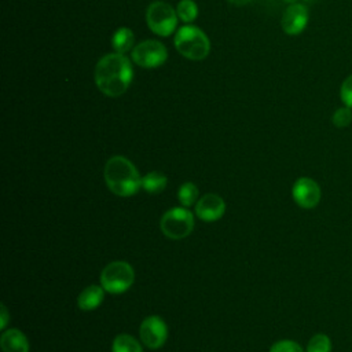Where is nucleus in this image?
<instances>
[{"label": "nucleus", "instance_id": "f257e3e1", "mask_svg": "<svg viewBox=\"0 0 352 352\" xmlns=\"http://www.w3.org/2000/svg\"><path fill=\"white\" fill-rule=\"evenodd\" d=\"M133 70L124 54H106L95 67V84L102 94L110 98L121 96L129 87Z\"/></svg>", "mask_w": 352, "mask_h": 352}, {"label": "nucleus", "instance_id": "f03ea898", "mask_svg": "<svg viewBox=\"0 0 352 352\" xmlns=\"http://www.w3.org/2000/svg\"><path fill=\"white\" fill-rule=\"evenodd\" d=\"M104 182L109 190L118 197H131L142 187L136 166L122 155H114L106 162Z\"/></svg>", "mask_w": 352, "mask_h": 352}, {"label": "nucleus", "instance_id": "7ed1b4c3", "mask_svg": "<svg viewBox=\"0 0 352 352\" xmlns=\"http://www.w3.org/2000/svg\"><path fill=\"white\" fill-rule=\"evenodd\" d=\"M173 41L177 52L191 60H202L210 52L209 37L194 25L182 26L176 32Z\"/></svg>", "mask_w": 352, "mask_h": 352}, {"label": "nucleus", "instance_id": "20e7f679", "mask_svg": "<svg viewBox=\"0 0 352 352\" xmlns=\"http://www.w3.org/2000/svg\"><path fill=\"white\" fill-rule=\"evenodd\" d=\"M133 280V268L125 261H113L107 264L100 274L102 287L111 294L126 292L132 286Z\"/></svg>", "mask_w": 352, "mask_h": 352}, {"label": "nucleus", "instance_id": "39448f33", "mask_svg": "<svg viewBox=\"0 0 352 352\" xmlns=\"http://www.w3.org/2000/svg\"><path fill=\"white\" fill-rule=\"evenodd\" d=\"M146 21L151 32L158 36H170L177 23V14L173 7L165 1H153L146 11Z\"/></svg>", "mask_w": 352, "mask_h": 352}, {"label": "nucleus", "instance_id": "423d86ee", "mask_svg": "<svg viewBox=\"0 0 352 352\" xmlns=\"http://www.w3.org/2000/svg\"><path fill=\"white\" fill-rule=\"evenodd\" d=\"M161 231L170 239H183L194 228V216L186 208H172L164 213L160 221Z\"/></svg>", "mask_w": 352, "mask_h": 352}, {"label": "nucleus", "instance_id": "0eeeda50", "mask_svg": "<svg viewBox=\"0 0 352 352\" xmlns=\"http://www.w3.org/2000/svg\"><path fill=\"white\" fill-rule=\"evenodd\" d=\"M168 59L166 47L157 40H144L132 48V60L146 69H154Z\"/></svg>", "mask_w": 352, "mask_h": 352}, {"label": "nucleus", "instance_id": "6e6552de", "mask_svg": "<svg viewBox=\"0 0 352 352\" xmlns=\"http://www.w3.org/2000/svg\"><path fill=\"white\" fill-rule=\"evenodd\" d=\"M139 336L142 342L150 349L161 348L168 337L166 323L160 316H148L146 318L139 329Z\"/></svg>", "mask_w": 352, "mask_h": 352}, {"label": "nucleus", "instance_id": "1a4fd4ad", "mask_svg": "<svg viewBox=\"0 0 352 352\" xmlns=\"http://www.w3.org/2000/svg\"><path fill=\"white\" fill-rule=\"evenodd\" d=\"M308 19H309V12L307 6L302 3H294V4H289V7L283 11L280 26L286 34L297 36L305 29Z\"/></svg>", "mask_w": 352, "mask_h": 352}, {"label": "nucleus", "instance_id": "9d476101", "mask_svg": "<svg viewBox=\"0 0 352 352\" xmlns=\"http://www.w3.org/2000/svg\"><path fill=\"white\" fill-rule=\"evenodd\" d=\"M292 194L296 204L305 209L315 208L320 199V188L318 183L309 177H300L296 180Z\"/></svg>", "mask_w": 352, "mask_h": 352}, {"label": "nucleus", "instance_id": "9b49d317", "mask_svg": "<svg viewBox=\"0 0 352 352\" xmlns=\"http://www.w3.org/2000/svg\"><path fill=\"white\" fill-rule=\"evenodd\" d=\"M226 210L224 199L217 194H205L195 204V214L204 221L219 220Z\"/></svg>", "mask_w": 352, "mask_h": 352}, {"label": "nucleus", "instance_id": "f8f14e48", "mask_svg": "<svg viewBox=\"0 0 352 352\" xmlns=\"http://www.w3.org/2000/svg\"><path fill=\"white\" fill-rule=\"evenodd\" d=\"M3 352H29L28 338L18 329H8L0 337Z\"/></svg>", "mask_w": 352, "mask_h": 352}, {"label": "nucleus", "instance_id": "ddd939ff", "mask_svg": "<svg viewBox=\"0 0 352 352\" xmlns=\"http://www.w3.org/2000/svg\"><path fill=\"white\" fill-rule=\"evenodd\" d=\"M104 289L98 285H91L85 287L77 297V305L82 311H92L98 308L104 297Z\"/></svg>", "mask_w": 352, "mask_h": 352}, {"label": "nucleus", "instance_id": "4468645a", "mask_svg": "<svg viewBox=\"0 0 352 352\" xmlns=\"http://www.w3.org/2000/svg\"><path fill=\"white\" fill-rule=\"evenodd\" d=\"M135 41L133 32L129 28H118L111 36V45L116 52L125 54L128 52Z\"/></svg>", "mask_w": 352, "mask_h": 352}, {"label": "nucleus", "instance_id": "2eb2a0df", "mask_svg": "<svg viewBox=\"0 0 352 352\" xmlns=\"http://www.w3.org/2000/svg\"><path fill=\"white\" fill-rule=\"evenodd\" d=\"M166 176L160 172H150L142 177V188L148 194H158L166 187Z\"/></svg>", "mask_w": 352, "mask_h": 352}, {"label": "nucleus", "instance_id": "dca6fc26", "mask_svg": "<svg viewBox=\"0 0 352 352\" xmlns=\"http://www.w3.org/2000/svg\"><path fill=\"white\" fill-rule=\"evenodd\" d=\"M113 352H143L140 344L129 334H118L113 341Z\"/></svg>", "mask_w": 352, "mask_h": 352}, {"label": "nucleus", "instance_id": "f3484780", "mask_svg": "<svg viewBox=\"0 0 352 352\" xmlns=\"http://www.w3.org/2000/svg\"><path fill=\"white\" fill-rule=\"evenodd\" d=\"M176 14L183 22H192L198 16V6L194 0H180L176 7Z\"/></svg>", "mask_w": 352, "mask_h": 352}, {"label": "nucleus", "instance_id": "a211bd4d", "mask_svg": "<svg viewBox=\"0 0 352 352\" xmlns=\"http://www.w3.org/2000/svg\"><path fill=\"white\" fill-rule=\"evenodd\" d=\"M198 187L191 183V182H186L180 186L179 188V192H177V198L180 201L182 205L184 206H190L192 204L197 202V198H198Z\"/></svg>", "mask_w": 352, "mask_h": 352}, {"label": "nucleus", "instance_id": "6ab92c4d", "mask_svg": "<svg viewBox=\"0 0 352 352\" xmlns=\"http://www.w3.org/2000/svg\"><path fill=\"white\" fill-rule=\"evenodd\" d=\"M331 342L326 334H316L314 336L307 346V352H330Z\"/></svg>", "mask_w": 352, "mask_h": 352}, {"label": "nucleus", "instance_id": "aec40b11", "mask_svg": "<svg viewBox=\"0 0 352 352\" xmlns=\"http://www.w3.org/2000/svg\"><path fill=\"white\" fill-rule=\"evenodd\" d=\"M331 121H333V124H334L337 128H345V126H348V125L352 122V109L348 107V106H342V107L337 109V110L333 113Z\"/></svg>", "mask_w": 352, "mask_h": 352}, {"label": "nucleus", "instance_id": "412c9836", "mask_svg": "<svg viewBox=\"0 0 352 352\" xmlns=\"http://www.w3.org/2000/svg\"><path fill=\"white\" fill-rule=\"evenodd\" d=\"M340 98L344 106L352 109V74H349L340 87Z\"/></svg>", "mask_w": 352, "mask_h": 352}, {"label": "nucleus", "instance_id": "4be33fe9", "mask_svg": "<svg viewBox=\"0 0 352 352\" xmlns=\"http://www.w3.org/2000/svg\"><path fill=\"white\" fill-rule=\"evenodd\" d=\"M270 352H302L301 346L294 342V341H290V340H282V341H278L275 342Z\"/></svg>", "mask_w": 352, "mask_h": 352}, {"label": "nucleus", "instance_id": "5701e85b", "mask_svg": "<svg viewBox=\"0 0 352 352\" xmlns=\"http://www.w3.org/2000/svg\"><path fill=\"white\" fill-rule=\"evenodd\" d=\"M0 318H1V320H0V329L4 330L6 326H7V323H8V319H10L8 311H7V308H6L4 304L0 305Z\"/></svg>", "mask_w": 352, "mask_h": 352}, {"label": "nucleus", "instance_id": "b1692460", "mask_svg": "<svg viewBox=\"0 0 352 352\" xmlns=\"http://www.w3.org/2000/svg\"><path fill=\"white\" fill-rule=\"evenodd\" d=\"M231 4H234V6H245V4H248V3H250L252 0H228Z\"/></svg>", "mask_w": 352, "mask_h": 352}, {"label": "nucleus", "instance_id": "393cba45", "mask_svg": "<svg viewBox=\"0 0 352 352\" xmlns=\"http://www.w3.org/2000/svg\"><path fill=\"white\" fill-rule=\"evenodd\" d=\"M285 3H287V4H294V3H298V0H283Z\"/></svg>", "mask_w": 352, "mask_h": 352}, {"label": "nucleus", "instance_id": "a878e982", "mask_svg": "<svg viewBox=\"0 0 352 352\" xmlns=\"http://www.w3.org/2000/svg\"><path fill=\"white\" fill-rule=\"evenodd\" d=\"M307 1H312V0H307Z\"/></svg>", "mask_w": 352, "mask_h": 352}]
</instances>
